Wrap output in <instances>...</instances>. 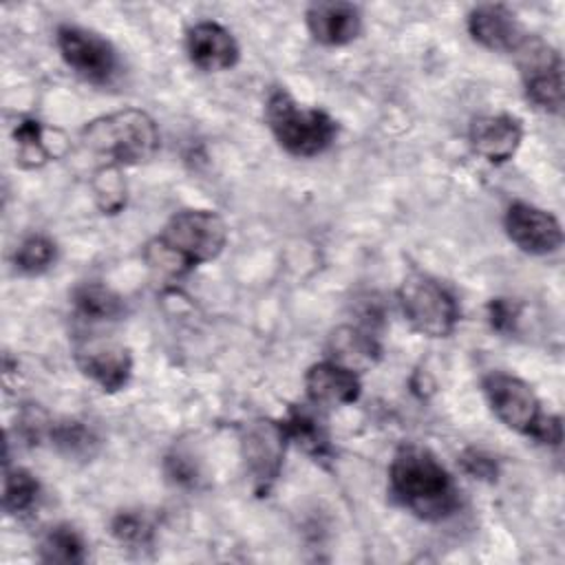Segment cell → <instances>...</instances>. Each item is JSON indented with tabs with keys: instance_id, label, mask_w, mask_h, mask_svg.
I'll return each mask as SVG.
<instances>
[{
	"instance_id": "6da1fadb",
	"label": "cell",
	"mask_w": 565,
	"mask_h": 565,
	"mask_svg": "<svg viewBox=\"0 0 565 565\" xmlns=\"http://www.w3.org/2000/svg\"><path fill=\"white\" fill-rule=\"evenodd\" d=\"M388 494L413 516L437 523L452 516L459 505V488L446 466L417 444H404L388 466Z\"/></svg>"
},
{
	"instance_id": "7a4b0ae2",
	"label": "cell",
	"mask_w": 565,
	"mask_h": 565,
	"mask_svg": "<svg viewBox=\"0 0 565 565\" xmlns=\"http://www.w3.org/2000/svg\"><path fill=\"white\" fill-rule=\"evenodd\" d=\"M227 236V223L214 210H181L146 245V260L150 267L179 278L218 258Z\"/></svg>"
},
{
	"instance_id": "3957f363",
	"label": "cell",
	"mask_w": 565,
	"mask_h": 565,
	"mask_svg": "<svg viewBox=\"0 0 565 565\" xmlns=\"http://www.w3.org/2000/svg\"><path fill=\"white\" fill-rule=\"evenodd\" d=\"M79 143L104 166H137L159 150V128L146 110L124 108L90 119L79 132Z\"/></svg>"
},
{
	"instance_id": "277c9868",
	"label": "cell",
	"mask_w": 565,
	"mask_h": 565,
	"mask_svg": "<svg viewBox=\"0 0 565 565\" xmlns=\"http://www.w3.org/2000/svg\"><path fill=\"white\" fill-rule=\"evenodd\" d=\"M265 121L280 148L294 157H316L338 135V121L327 110L298 104L285 88L267 95Z\"/></svg>"
},
{
	"instance_id": "5b68a950",
	"label": "cell",
	"mask_w": 565,
	"mask_h": 565,
	"mask_svg": "<svg viewBox=\"0 0 565 565\" xmlns=\"http://www.w3.org/2000/svg\"><path fill=\"white\" fill-rule=\"evenodd\" d=\"M399 309L413 331L426 338H446L459 322V302L455 294L435 276L411 271L397 289Z\"/></svg>"
},
{
	"instance_id": "8992f818",
	"label": "cell",
	"mask_w": 565,
	"mask_h": 565,
	"mask_svg": "<svg viewBox=\"0 0 565 565\" xmlns=\"http://www.w3.org/2000/svg\"><path fill=\"white\" fill-rule=\"evenodd\" d=\"M57 51L64 64L84 82L95 86H108L119 73V55L115 46L99 33L77 26L60 24L55 31Z\"/></svg>"
},
{
	"instance_id": "52a82bcc",
	"label": "cell",
	"mask_w": 565,
	"mask_h": 565,
	"mask_svg": "<svg viewBox=\"0 0 565 565\" xmlns=\"http://www.w3.org/2000/svg\"><path fill=\"white\" fill-rule=\"evenodd\" d=\"M514 55L519 60V71L523 77L527 99L536 108L558 115L563 108L561 53L539 35L530 33Z\"/></svg>"
},
{
	"instance_id": "ba28073f",
	"label": "cell",
	"mask_w": 565,
	"mask_h": 565,
	"mask_svg": "<svg viewBox=\"0 0 565 565\" xmlns=\"http://www.w3.org/2000/svg\"><path fill=\"white\" fill-rule=\"evenodd\" d=\"M481 386L494 417L510 430L532 437L536 424L543 417L534 388L525 380L503 371L488 373Z\"/></svg>"
},
{
	"instance_id": "9c48e42d",
	"label": "cell",
	"mask_w": 565,
	"mask_h": 565,
	"mask_svg": "<svg viewBox=\"0 0 565 565\" xmlns=\"http://www.w3.org/2000/svg\"><path fill=\"white\" fill-rule=\"evenodd\" d=\"M287 444L280 419H254L243 428L241 452L258 494L267 492L278 479Z\"/></svg>"
},
{
	"instance_id": "30bf717a",
	"label": "cell",
	"mask_w": 565,
	"mask_h": 565,
	"mask_svg": "<svg viewBox=\"0 0 565 565\" xmlns=\"http://www.w3.org/2000/svg\"><path fill=\"white\" fill-rule=\"evenodd\" d=\"M508 238L530 256H547L563 245V227L558 218L532 203L514 201L503 216Z\"/></svg>"
},
{
	"instance_id": "8fae6325",
	"label": "cell",
	"mask_w": 565,
	"mask_h": 565,
	"mask_svg": "<svg viewBox=\"0 0 565 565\" xmlns=\"http://www.w3.org/2000/svg\"><path fill=\"white\" fill-rule=\"evenodd\" d=\"M185 53L192 66L205 73H221L236 66L241 49L230 29L214 20H201L185 33Z\"/></svg>"
},
{
	"instance_id": "7c38bea8",
	"label": "cell",
	"mask_w": 565,
	"mask_h": 565,
	"mask_svg": "<svg viewBox=\"0 0 565 565\" xmlns=\"http://www.w3.org/2000/svg\"><path fill=\"white\" fill-rule=\"evenodd\" d=\"M468 33L477 44L497 53H516L530 35L512 9L494 2L477 4L468 13Z\"/></svg>"
},
{
	"instance_id": "4fadbf2b",
	"label": "cell",
	"mask_w": 565,
	"mask_h": 565,
	"mask_svg": "<svg viewBox=\"0 0 565 565\" xmlns=\"http://www.w3.org/2000/svg\"><path fill=\"white\" fill-rule=\"evenodd\" d=\"M79 371L104 393L121 391L132 375L130 349L119 342H88L75 353Z\"/></svg>"
},
{
	"instance_id": "5bb4252c",
	"label": "cell",
	"mask_w": 565,
	"mask_h": 565,
	"mask_svg": "<svg viewBox=\"0 0 565 565\" xmlns=\"http://www.w3.org/2000/svg\"><path fill=\"white\" fill-rule=\"evenodd\" d=\"M311 38L322 46H347L362 33V11L353 2L320 0L305 13Z\"/></svg>"
},
{
	"instance_id": "9a60e30c",
	"label": "cell",
	"mask_w": 565,
	"mask_h": 565,
	"mask_svg": "<svg viewBox=\"0 0 565 565\" xmlns=\"http://www.w3.org/2000/svg\"><path fill=\"white\" fill-rule=\"evenodd\" d=\"M305 391L311 406H349L360 399V373L335 362L322 360L307 369Z\"/></svg>"
},
{
	"instance_id": "2e32d148",
	"label": "cell",
	"mask_w": 565,
	"mask_h": 565,
	"mask_svg": "<svg viewBox=\"0 0 565 565\" xmlns=\"http://www.w3.org/2000/svg\"><path fill=\"white\" fill-rule=\"evenodd\" d=\"M468 139L472 150L490 163L510 161L523 139V124L510 113L481 115L472 119Z\"/></svg>"
},
{
	"instance_id": "e0dca14e",
	"label": "cell",
	"mask_w": 565,
	"mask_h": 565,
	"mask_svg": "<svg viewBox=\"0 0 565 565\" xmlns=\"http://www.w3.org/2000/svg\"><path fill=\"white\" fill-rule=\"evenodd\" d=\"M285 437L313 459H331V437L322 417L305 404H294L280 419Z\"/></svg>"
},
{
	"instance_id": "ac0fdd59",
	"label": "cell",
	"mask_w": 565,
	"mask_h": 565,
	"mask_svg": "<svg viewBox=\"0 0 565 565\" xmlns=\"http://www.w3.org/2000/svg\"><path fill=\"white\" fill-rule=\"evenodd\" d=\"M329 351L331 360L360 373L377 362L382 349L373 331L364 327H340L329 338Z\"/></svg>"
},
{
	"instance_id": "d6986e66",
	"label": "cell",
	"mask_w": 565,
	"mask_h": 565,
	"mask_svg": "<svg viewBox=\"0 0 565 565\" xmlns=\"http://www.w3.org/2000/svg\"><path fill=\"white\" fill-rule=\"evenodd\" d=\"M75 313L86 322H113L126 313L124 298L106 285L84 282L71 296Z\"/></svg>"
},
{
	"instance_id": "ffe728a7",
	"label": "cell",
	"mask_w": 565,
	"mask_h": 565,
	"mask_svg": "<svg viewBox=\"0 0 565 565\" xmlns=\"http://www.w3.org/2000/svg\"><path fill=\"white\" fill-rule=\"evenodd\" d=\"M38 556L44 563L79 565L88 556V545L79 530H75L71 523H57L49 527L40 539Z\"/></svg>"
},
{
	"instance_id": "44dd1931",
	"label": "cell",
	"mask_w": 565,
	"mask_h": 565,
	"mask_svg": "<svg viewBox=\"0 0 565 565\" xmlns=\"http://www.w3.org/2000/svg\"><path fill=\"white\" fill-rule=\"evenodd\" d=\"M46 435L51 444L71 459H90L99 448L97 433L79 419H60L55 424L51 422Z\"/></svg>"
},
{
	"instance_id": "7402d4cb",
	"label": "cell",
	"mask_w": 565,
	"mask_h": 565,
	"mask_svg": "<svg viewBox=\"0 0 565 565\" xmlns=\"http://www.w3.org/2000/svg\"><path fill=\"white\" fill-rule=\"evenodd\" d=\"M40 499V481L26 468H4V490H2V508L9 516L29 514Z\"/></svg>"
},
{
	"instance_id": "603a6c76",
	"label": "cell",
	"mask_w": 565,
	"mask_h": 565,
	"mask_svg": "<svg viewBox=\"0 0 565 565\" xmlns=\"http://www.w3.org/2000/svg\"><path fill=\"white\" fill-rule=\"evenodd\" d=\"M57 258V245L46 234H29L20 241L13 254V265L20 274L38 276L46 271Z\"/></svg>"
},
{
	"instance_id": "cb8c5ba5",
	"label": "cell",
	"mask_w": 565,
	"mask_h": 565,
	"mask_svg": "<svg viewBox=\"0 0 565 565\" xmlns=\"http://www.w3.org/2000/svg\"><path fill=\"white\" fill-rule=\"evenodd\" d=\"M13 141L18 148L15 161L22 168H40L51 159V150L44 143V126L38 119H20L13 128Z\"/></svg>"
},
{
	"instance_id": "d4e9b609",
	"label": "cell",
	"mask_w": 565,
	"mask_h": 565,
	"mask_svg": "<svg viewBox=\"0 0 565 565\" xmlns=\"http://www.w3.org/2000/svg\"><path fill=\"white\" fill-rule=\"evenodd\" d=\"M110 534L130 550L152 545L154 523L141 510H121L110 521Z\"/></svg>"
},
{
	"instance_id": "484cf974",
	"label": "cell",
	"mask_w": 565,
	"mask_h": 565,
	"mask_svg": "<svg viewBox=\"0 0 565 565\" xmlns=\"http://www.w3.org/2000/svg\"><path fill=\"white\" fill-rule=\"evenodd\" d=\"M95 199L97 205L104 214H115L124 207L126 203V185L119 177V168H110V166H102V170L97 172L95 181Z\"/></svg>"
},
{
	"instance_id": "4316f807",
	"label": "cell",
	"mask_w": 565,
	"mask_h": 565,
	"mask_svg": "<svg viewBox=\"0 0 565 565\" xmlns=\"http://www.w3.org/2000/svg\"><path fill=\"white\" fill-rule=\"evenodd\" d=\"M459 463H461L466 475H470L475 479H481V481H494L497 475H499V466H497L494 457L479 450V448L463 450L461 457H459Z\"/></svg>"
},
{
	"instance_id": "83f0119b",
	"label": "cell",
	"mask_w": 565,
	"mask_h": 565,
	"mask_svg": "<svg viewBox=\"0 0 565 565\" xmlns=\"http://www.w3.org/2000/svg\"><path fill=\"white\" fill-rule=\"evenodd\" d=\"M519 318V307L508 298H492L488 302V320L492 329L505 333L514 329V322Z\"/></svg>"
},
{
	"instance_id": "f1b7e54d",
	"label": "cell",
	"mask_w": 565,
	"mask_h": 565,
	"mask_svg": "<svg viewBox=\"0 0 565 565\" xmlns=\"http://www.w3.org/2000/svg\"><path fill=\"white\" fill-rule=\"evenodd\" d=\"M166 472L174 483H181V486H192L196 479L194 466L181 455H170L166 459Z\"/></svg>"
}]
</instances>
